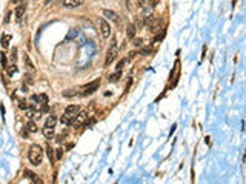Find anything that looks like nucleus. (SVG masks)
<instances>
[{
	"label": "nucleus",
	"instance_id": "obj_1",
	"mask_svg": "<svg viewBox=\"0 0 246 184\" xmlns=\"http://www.w3.org/2000/svg\"><path fill=\"white\" fill-rule=\"evenodd\" d=\"M28 160H29L31 164L39 166L43 160V149L39 144H33L28 150Z\"/></svg>",
	"mask_w": 246,
	"mask_h": 184
},
{
	"label": "nucleus",
	"instance_id": "obj_2",
	"mask_svg": "<svg viewBox=\"0 0 246 184\" xmlns=\"http://www.w3.org/2000/svg\"><path fill=\"white\" fill-rule=\"evenodd\" d=\"M98 86H100V80H94V82H91V83H88L86 86L83 88V92H82V95L83 97H86V95H91V94H94L98 89Z\"/></svg>",
	"mask_w": 246,
	"mask_h": 184
},
{
	"label": "nucleus",
	"instance_id": "obj_3",
	"mask_svg": "<svg viewBox=\"0 0 246 184\" xmlns=\"http://www.w3.org/2000/svg\"><path fill=\"white\" fill-rule=\"evenodd\" d=\"M86 118H88V114H86V111H80L77 115L74 117L73 118V126L74 127H79V126H82V124L85 123V121H86Z\"/></svg>",
	"mask_w": 246,
	"mask_h": 184
},
{
	"label": "nucleus",
	"instance_id": "obj_4",
	"mask_svg": "<svg viewBox=\"0 0 246 184\" xmlns=\"http://www.w3.org/2000/svg\"><path fill=\"white\" fill-rule=\"evenodd\" d=\"M100 34H102V37H103V38H108L111 35V26H109V23L105 19L100 20Z\"/></svg>",
	"mask_w": 246,
	"mask_h": 184
},
{
	"label": "nucleus",
	"instance_id": "obj_5",
	"mask_svg": "<svg viewBox=\"0 0 246 184\" xmlns=\"http://www.w3.org/2000/svg\"><path fill=\"white\" fill-rule=\"evenodd\" d=\"M80 112V107L77 106V104H69L68 107L65 109V115L66 117H69L71 120H73V117H75Z\"/></svg>",
	"mask_w": 246,
	"mask_h": 184
},
{
	"label": "nucleus",
	"instance_id": "obj_6",
	"mask_svg": "<svg viewBox=\"0 0 246 184\" xmlns=\"http://www.w3.org/2000/svg\"><path fill=\"white\" fill-rule=\"evenodd\" d=\"M85 0H63L62 2V5H63L65 8H77L80 5H83Z\"/></svg>",
	"mask_w": 246,
	"mask_h": 184
},
{
	"label": "nucleus",
	"instance_id": "obj_7",
	"mask_svg": "<svg viewBox=\"0 0 246 184\" xmlns=\"http://www.w3.org/2000/svg\"><path fill=\"white\" fill-rule=\"evenodd\" d=\"M102 14L105 16V19H109L111 22H117L119 20L117 12H114V11H111V9H102Z\"/></svg>",
	"mask_w": 246,
	"mask_h": 184
},
{
	"label": "nucleus",
	"instance_id": "obj_8",
	"mask_svg": "<svg viewBox=\"0 0 246 184\" xmlns=\"http://www.w3.org/2000/svg\"><path fill=\"white\" fill-rule=\"evenodd\" d=\"M115 55H117V49H115L114 46L112 48H109V51H108V54H106V60H105V66H108L111 61L115 58Z\"/></svg>",
	"mask_w": 246,
	"mask_h": 184
},
{
	"label": "nucleus",
	"instance_id": "obj_9",
	"mask_svg": "<svg viewBox=\"0 0 246 184\" xmlns=\"http://www.w3.org/2000/svg\"><path fill=\"white\" fill-rule=\"evenodd\" d=\"M25 11H26V2L20 3V5L16 8V17H17V19H22L23 14H25Z\"/></svg>",
	"mask_w": 246,
	"mask_h": 184
},
{
	"label": "nucleus",
	"instance_id": "obj_10",
	"mask_svg": "<svg viewBox=\"0 0 246 184\" xmlns=\"http://www.w3.org/2000/svg\"><path fill=\"white\" fill-rule=\"evenodd\" d=\"M136 31H137V26L136 25H128V28H126L128 38H134V37H136Z\"/></svg>",
	"mask_w": 246,
	"mask_h": 184
},
{
	"label": "nucleus",
	"instance_id": "obj_11",
	"mask_svg": "<svg viewBox=\"0 0 246 184\" xmlns=\"http://www.w3.org/2000/svg\"><path fill=\"white\" fill-rule=\"evenodd\" d=\"M25 129H28V132H31V133H34V132H37V124L34 123V120H29L28 123H26V126H25Z\"/></svg>",
	"mask_w": 246,
	"mask_h": 184
},
{
	"label": "nucleus",
	"instance_id": "obj_12",
	"mask_svg": "<svg viewBox=\"0 0 246 184\" xmlns=\"http://www.w3.org/2000/svg\"><path fill=\"white\" fill-rule=\"evenodd\" d=\"M43 135L46 137L48 140H49V138H52V137H54V127H48V126H45V127H43Z\"/></svg>",
	"mask_w": 246,
	"mask_h": 184
},
{
	"label": "nucleus",
	"instance_id": "obj_13",
	"mask_svg": "<svg viewBox=\"0 0 246 184\" xmlns=\"http://www.w3.org/2000/svg\"><path fill=\"white\" fill-rule=\"evenodd\" d=\"M56 123H57V118L56 117H48L46 118V121H45V126H48V127H54L56 126Z\"/></svg>",
	"mask_w": 246,
	"mask_h": 184
},
{
	"label": "nucleus",
	"instance_id": "obj_14",
	"mask_svg": "<svg viewBox=\"0 0 246 184\" xmlns=\"http://www.w3.org/2000/svg\"><path fill=\"white\" fill-rule=\"evenodd\" d=\"M23 177L25 178H29V179H33L34 183H40V179H37V177H35V175L31 172V170H25L23 172Z\"/></svg>",
	"mask_w": 246,
	"mask_h": 184
},
{
	"label": "nucleus",
	"instance_id": "obj_15",
	"mask_svg": "<svg viewBox=\"0 0 246 184\" xmlns=\"http://www.w3.org/2000/svg\"><path fill=\"white\" fill-rule=\"evenodd\" d=\"M120 77H122V71H115L114 74L109 75V82L115 83V82H119V80H120Z\"/></svg>",
	"mask_w": 246,
	"mask_h": 184
},
{
	"label": "nucleus",
	"instance_id": "obj_16",
	"mask_svg": "<svg viewBox=\"0 0 246 184\" xmlns=\"http://www.w3.org/2000/svg\"><path fill=\"white\" fill-rule=\"evenodd\" d=\"M12 40V37L11 35H8V34H3V37H2V46L3 48H8V44H9V42Z\"/></svg>",
	"mask_w": 246,
	"mask_h": 184
},
{
	"label": "nucleus",
	"instance_id": "obj_17",
	"mask_svg": "<svg viewBox=\"0 0 246 184\" xmlns=\"http://www.w3.org/2000/svg\"><path fill=\"white\" fill-rule=\"evenodd\" d=\"M23 61H25L26 68H28L29 71H33V69H34V65L31 63V60H29V55H26V54H25V57H23Z\"/></svg>",
	"mask_w": 246,
	"mask_h": 184
},
{
	"label": "nucleus",
	"instance_id": "obj_18",
	"mask_svg": "<svg viewBox=\"0 0 246 184\" xmlns=\"http://www.w3.org/2000/svg\"><path fill=\"white\" fill-rule=\"evenodd\" d=\"M39 104H48V95L46 94H40L39 95Z\"/></svg>",
	"mask_w": 246,
	"mask_h": 184
},
{
	"label": "nucleus",
	"instance_id": "obj_19",
	"mask_svg": "<svg viewBox=\"0 0 246 184\" xmlns=\"http://www.w3.org/2000/svg\"><path fill=\"white\" fill-rule=\"evenodd\" d=\"M151 52H152V48H151V46H145V48L140 49L142 55H148V54H151Z\"/></svg>",
	"mask_w": 246,
	"mask_h": 184
},
{
	"label": "nucleus",
	"instance_id": "obj_20",
	"mask_svg": "<svg viewBox=\"0 0 246 184\" xmlns=\"http://www.w3.org/2000/svg\"><path fill=\"white\" fill-rule=\"evenodd\" d=\"M52 154H54V150H52L51 147L48 146V147H46V155H48V158L51 160V161H54V155H52Z\"/></svg>",
	"mask_w": 246,
	"mask_h": 184
},
{
	"label": "nucleus",
	"instance_id": "obj_21",
	"mask_svg": "<svg viewBox=\"0 0 246 184\" xmlns=\"http://www.w3.org/2000/svg\"><path fill=\"white\" fill-rule=\"evenodd\" d=\"M19 107H20V109H28V104H26V101L23 100V98H20V100H19Z\"/></svg>",
	"mask_w": 246,
	"mask_h": 184
},
{
	"label": "nucleus",
	"instance_id": "obj_22",
	"mask_svg": "<svg viewBox=\"0 0 246 184\" xmlns=\"http://www.w3.org/2000/svg\"><path fill=\"white\" fill-rule=\"evenodd\" d=\"M16 72H17V66L16 65H11L9 68H8V74L12 75V74H16Z\"/></svg>",
	"mask_w": 246,
	"mask_h": 184
},
{
	"label": "nucleus",
	"instance_id": "obj_23",
	"mask_svg": "<svg viewBox=\"0 0 246 184\" xmlns=\"http://www.w3.org/2000/svg\"><path fill=\"white\" fill-rule=\"evenodd\" d=\"M125 63H126V60H120L119 63H117V71H122L123 66H125Z\"/></svg>",
	"mask_w": 246,
	"mask_h": 184
},
{
	"label": "nucleus",
	"instance_id": "obj_24",
	"mask_svg": "<svg viewBox=\"0 0 246 184\" xmlns=\"http://www.w3.org/2000/svg\"><path fill=\"white\" fill-rule=\"evenodd\" d=\"M142 43H143L142 38H134V42H132L134 46H142Z\"/></svg>",
	"mask_w": 246,
	"mask_h": 184
},
{
	"label": "nucleus",
	"instance_id": "obj_25",
	"mask_svg": "<svg viewBox=\"0 0 246 184\" xmlns=\"http://www.w3.org/2000/svg\"><path fill=\"white\" fill-rule=\"evenodd\" d=\"M75 95V91H65L63 92V97H73Z\"/></svg>",
	"mask_w": 246,
	"mask_h": 184
},
{
	"label": "nucleus",
	"instance_id": "obj_26",
	"mask_svg": "<svg viewBox=\"0 0 246 184\" xmlns=\"http://www.w3.org/2000/svg\"><path fill=\"white\" fill-rule=\"evenodd\" d=\"M0 55H2V66H3V68H8V66H6V55H5V54H0Z\"/></svg>",
	"mask_w": 246,
	"mask_h": 184
},
{
	"label": "nucleus",
	"instance_id": "obj_27",
	"mask_svg": "<svg viewBox=\"0 0 246 184\" xmlns=\"http://www.w3.org/2000/svg\"><path fill=\"white\" fill-rule=\"evenodd\" d=\"M56 154H57V155H56V156H57V160H60L62 156H63V149H59V150L56 152Z\"/></svg>",
	"mask_w": 246,
	"mask_h": 184
},
{
	"label": "nucleus",
	"instance_id": "obj_28",
	"mask_svg": "<svg viewBox=\"0 0 246 184\" xmlns=\"http://www.w3.org/2000/svg\"><path fill=\"white\" fill-rule=\"evenodd\" d=\"M16 54H17V49L14 48V49H12V55H11V57H12V61H16V58H17V57H16Z\"/></svg>",
	"mask_w": 246,
	"mask_h": 184
},
{
	"label": "nucleus",
	"instance_id": "obj_29",
	"mask_svg": "<svg viewBox=\"0 0 246 184\" xmlns=\"http://www.w3.org/2000/svg\"><path fill=\"white\" fill-rule=\"evenodd\" d=\"M65 140V135H60V137H57V143H62Z\"/></svg>",
	"mask_w": 246,
	"mask_h": 184
},
{
	"label": "nucleus",
	"instance_id": "obj_30",
	"mask_svg": "<svg viewBox=\"0 0 246 184\" xmlns=\"http://www.w3.org/2000/svg\"><path fill=\"white\" fill-rule=\"evenodd\" d=\"M26 82H28L29 84H33V78H31V75H26Z\"/></svg>",
	"mask_w": 246,
	"mask_h": 184
},
{
	"label": "nucleus",
	"instance_id": "obj_31",
	"mask_svg": "<svg viewBox=\"0 0 246 184\" xmlns=\"http://www.w3.org/2000/svg\"><path fill=\"white\" fill-rule=\"evenodd\" d=\"M19 2H22V0H11V3H19Z\"/></svg>",
	"mask_w": 246,
	"mask_h": 184
}]
</instances>
